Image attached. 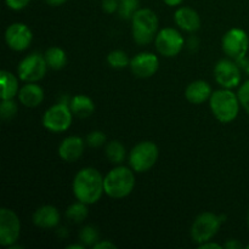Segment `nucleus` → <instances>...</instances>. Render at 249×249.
Wrapping results in <instances>:
<instances>
[{
	"label": "nucleus",
	"mask_w": 249,
	"mask_h": 249,
	"mask_svg": "<svg viewBox=\"0 0 249 249\" xmlns=\"http://www.w3.org/2000/svg\"><path fill=\"white\" fill-rule=\"evenodd\" d=\"M33 223L41 229L56 228L60 223V213L53 206H43L34 212Z\"/></svg>",
	"instance_id": "nucleus-17"
},
{
	"label": "nucleus",
	"mask_w": 249,
	"mask_h": 249,
	"mask_svg": "<svg viewBox=\"0 0 249 249\" xmlns=\"http://www.w3.org/2000/svg\"><path fill=\"white\" fill-rule=\"evenodd\" d=\"M212 88L204 80H196L192 82L189 87L186 88L185 91V96L189 100L191 104L195 105H201L212 96Z\"/></svg>",
	"instance_id": "nucleus-18"
},
{
	"label": "nucleus",
	"mask_w": 249,
	"mask_h": 249,
	"mask_svg": "<svg viewBox=\"0 0 249 249\" xmlns=\"http://www.w3.org/2000/svg\"><path fill=\"white\" fill-rule=\"evenodd\" d=\"M139 10V0H119L118 12L123 19H131Z\"/></svg>",
	"instance_id": "nucleus-27"
},
{
	"label": "nucleus",
	"mask_w": 249,
	"mask_h": 249,
	"mask_svg": "<svg viewBox=\"0 0 249 249\" xmlns=\"http://www.w3.org/2000/svg\"><path fill=\"white\" fill-rule=\"evenodd\" d=\"M70 108L78 118H87L95 111V105L90 97L85 95H75L70 102Z\"/></svg>",
	"instance_id": "nucleus-20"
},
{
	"label": "nucleus",
	"mask_w": 249,
	"mask_h": 249,
	"mask_svg": "<svg viewBox=\"0 0 249 249\" xmlns=\"http://www.w3.org/2000/svg\"><path fill=\"white\" fill-rule=\"evenodd\" d=\"M158 147L152 141H142L134 146L129 155V163L134 172L143 173L150 170L158 160Z\"/></svg>",
	"instance_id": "nucleus-6"
},
{
	"label": "nucleus",
	"mask_w": 249,
	"mask_h": 249,
	"mask_svg": "<svg viewBox=\"0 0 249 249\" xmlns=\"http://www.w3.org/2000/svg\"><path fill=\"white\" fill-rule=\"evenodd\" d=\"M199 249H221L220 245H218V243H214V242H204L202 243V245L198 246Z\"/></svg>",
	"instance_id": "nucleus-34"
},
{
	"label": "nucleus",
	"mask_w": 249,
	"mask_h": 249,
	"mask_svg": "<svg viewBox=\"0 0 249 249\" xmlns=\"http://www.w3.org/2000/svg\"><path fill=\"white\" fill-rule=\"evenodd\" d=\"M156 48L160 55L174 57L184 48V38L174 28H164L156 36Z\"/></svg>",
	"instance_id": "nucleus-11"
},
{
	"label": "nucleus",
	"mask_w": 249,
	"mask_h": 249,
	"mask_svg": "<svg viewBox=\"0 0 249 249\" xmlns=\"http://www.w3.org/2000/svg\"><path fill=\"white\" fill-rule=\"evenodd\" d=\"M119 0H102V9L107 14H113L118 10Z\"/></svg>",
	"instance_id": "nucleus-31"
},
{
	"label": "nucleus",
	"mask_w": 249,
	"mask_h": 249,
	"mask_svg": "<svg viewBox=\"0 0 249 249\" xmlns=\"http://www.w3.org/2000/svg\"><path fill=\"white\" fill-rule=\"evenodd\" d=\"M105 192L112 198H124L129 196L135 187V175L130 168L119 167L113 168L104 178Z\"/></svg>",
	"instance_id": "nucleus-2"
},
{
	"label": "nucleus",
	"mask_w": 249,
	"mask_h": 249,
	"mask_svg": "<svg viewBox=\"0 0 249 249\" xmlns=\"http://www.w3.org/2000/svg\"><path fill=\"white\" fill-rule=\"evenodd\" d=\"M29 1H31V0H5L7 6H9L10 9L15 10V11H19V10L24 9V7L29 4Z\"/></svg>",
	"instance_id": "nucleus-32"
},
{
	"label": "nucleus",
	"mask_w": 249,
	"mask_h": 249,
	"mask_svg": "<svg viewBox=\"0 0 249 249\" xmlns=\"http://www.w3.org/2000/svg\"><path fill=\"white\" fill-rule=\"evenodd\" d=\"M17 113V104L12 99L2 100L0 105V117L4 121H10L14 118Z\"/></svg>",
	"instance_id": "nucleus-28"
},
{
	"label": "nucleus",
	"mask_w": 249,
	"mask_h": 249,
	"mask_svg": "<svg viewBox=\"0 0 249 249\" xmlns=\"http://www.w3.org/2000/svg\"><path fill=\"white\" fill-rule=\"evenodd\" d=\"M79 238H80V242L83 243L84 246H90V247H94L97 242H99V231L95 226L92 225H88L84 226L82 229L79 233Z\"/></svg>",
	"instance_id": "nucleus-25"
},
{
	"label": "nucleus",
	"mask_w": 249,
	"mask_h": 249,
	"mask_svg": "<svg viewBox=\"0 0 249 249\" xmlns=\"http://www.w3.org/2000/svg\"><path fill=\"white\" fill-rule=\"evenodd\" d=\"M106 139L107 136L102 131H91L90 134H88L87 143L89 146H91V147H100V146H102L106 142Z\"/></svg>",
	"instance_id": "nucleus-29"
},
{
	"label": "nucleus",
	"mask_w": 249,
	"mask_h": 249,
	"mask_svg": "<svg viewBox=\"0 0 249 249\" xmlns=\"http://www.w3.org/2000/svg\"><path fill=\"white\" fill-rule=\"evenodd\" d=\"M84 245H71L67 246V249H84Z\"/></svg>",
	"instance_id": "nucleus-39"
},
{
	"label": "nucleus",
	"mask_w": 249,
	"mask_h": 249,
	"mask_svg": "<svg viewBox=\"0 0 249 249\" xmlns=\"http://www.w3.org/2000/svg\"><path fill=\"white\" fill-rule=\"evenodd\" d=\"M216 83L225 89L236 88L241 82V71L235 62L230 60H220L214 68Z\"/></svg>",
	"instance_id": "nucleus-13"
},
{
	"label": "nucleus",
	"mask_w": 249,
	"mask_h": 249,
	"mask_svg": "<svg viewBox=\"0 0 249 249\" xmlns=\"http://www.w3.org/2000/svg\"><path fill=\"white\" fill-rule=\"evenodd\" d=\"M163 1L169 5V6H178V5L181 4L182 0H163Z\"/></svg>",
	"instance_id": "nucleus-37"
},
{
	"label": "nucleus",
	"mask_w": 249,
	"mask_h": 249,
	"mask_svg": "<svg viewBox=\"0 0 249 249\" xmlns=\"http://www.w3.org/2000/svg\"><path fill=\"white\" fill-rule=\"evenodd\" d=\"M225 248L226 249H240V248H242V245H241L237 240H229L228 242L225 243Z\"/></svg>",
	"instance_id": "nucleus-35"
},
{
	"label": "nucleus",
	"mask_w": 249,
	"mask_h": 249,
	"mask_svg": "<svg viewBox=\"0 0 249 249\" xmlns=\"http://www.w3.org/2000/svg\"><path fill=\"white\" fill-rule=\"evenodd\" d=\"M247 249H249V245H247Z\"/></svg>",
	"instance_id": "nucleus-41"
},
{
	"label": "nucleus",
	"mask_w": 249,
	"mask_h": 249,
	"mask_svg": "<svg viewBox=\"0 0 249 249\" xmlns=\"http://www.w3.org/2000/svg\"><path fill=\"white\" fill-rule=\"evenodd\" d=\"M225 219V215H216L211 212L199 214L191 226L192 241L198 246L211 241L216 235Z\"/></svg>",
	"instance_id": "nucleus-5"
},
{
	"label": "nucleus",
	"mask_w": 249,
	"mask_h": 249,
	"mask_svg": "<svg viewBox=\"0 0 249 249\" xmlns=\"http://www.w3.org/2000/svg\"><path fill=\"white\" fill-rule=\"evenodd\" d=\"M106 157L114 164H121L125 160L126 151L123 143L119 141H111L106 146Z\"/></svg>",
	"instance_id": "nucleus-23"
},
{
	"label": "nucleus",
	"mask_w": 249,
	"mask_h": 249,
	"mask_svg": "<svg viewBox=\"0 0 249 249\" xmlns=\"http://www.w3.org/2000/svg\"><path fill=\"white\" fill-rule=\"evenodd\" d=\"M249 49V38L243 29L232 28L223 38V50L228 57L236 62L246 57Z\"/></svg>",
	"instance_id": "nucleus-8"
},
{
	"label": "nucleus",
	"mask_w": 249,
	"mask_h": 249,
	"mask_svg": "<svg viewBox=\"0 0 249 249\" xmlns=\"http://www.w3.org/2000/svg\"><path fill=\"white\" fill-rule=\"evenodd\" d=\"M105 192L104 178L95 168H83L73 180V194L78 201L85 204H94Z\"/></svg>",
	"instance_id": "nucleus-1"
},
{
	"label": "nucleus",
	"mask_w": 249,
	"mask_h": 249,
	"mask_svg": "<svg viewBox=\"0 0 249 249\" xmlns=\"http://www.w3.org/2000/svg\"><path fill=\"white\" fill-rule=\"evenodd\" d=\"M84 152V141L78 136H68L61 142L58 155L66 162H75L82 157Z\"/></svg>",
	"instance_id": "nucleus-15"
},
{
	"label": "nucleus",
	"mask_w": 249,
	"mask_h": 249,
	"mask_svg": "<svg viewBox=\"0 0 249 249\" xmlns=\"http://www.w3.org/2000/svg\"><path fill=\"white\" fill-rule=\"evenodd\" d=\"M0 83H1V100L14 99L18 94V80L12 73L7 71H1L0 73Z\"/></svg>",
	"instance_id": "nucleus-21"
},
{
	"label": "nucleus",
	"mask_w": 249,
	"mask_h": 249,
	"mask_svg": "<svg viewBox=\"0 0 249 249\" xmlns=\"http://www.w3.org/2000/svg\"><path fill=\"white\" fill-rule=\"evenodd\" d=\"M46 2H48L49 5H51V6H60V5L65 4L67 0H45Z\"/></svg>",
	"instance_id": "nucleus-36"
},
{
	"label": "nucleus",
	"mask_w": 249,
	"mask_h": 249,
	"mask_svg": "<svg viewBox=\"0 0 249 249\" xmlns=\"http://www.w3.org/2000/svg\"><path fill=\"white\" fill-rule=\"evenodd\" d=\"M45 57L46 63L50 68L53 70L58 71L61 68H63L67 63V55H66L65 51L62 50L61 48H57V46H53V48L48 49L45 51Z\"/></svg>",
	"instance_id": "nucleus-22"
},
{
	"label": "nucleus",
	"mask_w": 249,
	"mask_h": 249,
	"mask_svg": "<svg viewBox=\"0 0 249 249\" xmlns=\"http://www.w3.org/2000/svg\"><path fill=\"white\" fill-rule=\"evenodd\" d=\"M174 21L180 28L190 33L198 31L201 27L199 15L191 7H180L179 10H177L174 15Z\"/></svg>",
	"instance_id": "nucleus-16"
},
{
	"label": "nucleus",
	"mask_w": 249,
	"mask_h": 249,
	"mask_svg": "<svg viewBox=\"0 0 249 249\" xmlns=\"http://www.w3.org/2000/svg\"><path fill=\"white\" fill-rule=\"evenodd\" d=\"M21 232V223L14 211L1 208L0 211V245L11 247L17 242Z\"/></svg>",
	"instance_id": "nucleus-10"
},
{
	"label": "nucleus",
	"mask_w": 249,
	"mask_h": 249,
	"mask_svg": "<svg viewBox=\"0 0 249 249\" xmlns=\"http://www.w3.org/2000/svg\"><path fill=\"white\" fill-rule=\"evenodd\" d=\"M158 29V17L152 10L139 9L131 18L133 38L139 45H147L155 39Z\"/></svg>",
	"instance_id": "nucleus-4"
},
{
	"label": "nucleus",
	"mask_w": 249,
	"mask_h": 249,
	"mask_svg": "<svg viewBox=\"0 0 249 249\" xmlns=\"http://www.w3.org/2000/svg\"><path fill=\"white\" fill-rule=\"evenodd\" d=\"M33 34L28 26L21 22L10 24L5 31V41L7 46L15 51H23L31 45Z\"/></svg>",
	"instance_id": "nucleus-12"
},
{
	"label": "nucleus",
	"mask_w": 249,
	"mask_h": 249,
	"mask_svg": "<svg viewBox=\"0 0 249 249\" xmlns=\"http://www.w3.org/2000/svg\"><path fill=\"white\" fill-rule=\"evenodd\" d=\"M247 223H248V225H249V209H248V213H247Z\"/></svg>",
	"instance_id": "nucleus-40"
},
{
	"label": "nucleus",
	"mask_w": 249,
	"mask_h": 249,
	"mask_svg": "<svg viewBox=\"0 0 249 249\" xmlns=\"http://www.w3.org/2000/svg\"><path fill=\"white\" fill-rule=\"evenodd\" d=\"M72 111L66 102L51 106L43 116V125L53 133L66 131L72 124Z\"/></svg>",
	"instance_id": "nucleus-7"
},
{
	"label": "nucleus",
	"mask_w": 249,
	"mask_h": 249,
	"mask_svg": "<svg viewBox=\"0 0 249 249\" xmlns=\"http://www.w3.org/2000/svg\"><path fill=\"white\" fill-rule=\"evenodd\" d=\"M238 63H241V66H242V67L245 68L246 72L249 73V60H246V57H245V58H243V60H241Z\"/></svg>",
	"instance_id": "nucleus-38"
},
{
	"label": "nucleus",
	"mask_w": 249,
	"mask_h": 249,
	"mask_svg": "<svg viewBox=\"0 0 249 249\" xmlns=\"http://www.w3.org/2000/svg\"><path fill=\"white\" fill-rule=\"evenodd\" d=\"M94 249H104V248H116V245L109 241H99L96 245L92 247Z\"/></svg>",
	"instance_id": "nucleus-33"
},
{
	"label": "nucleus",
	"mask_w": 249,
	"mask_h": 249,
	"mask_svg": "<svg viewBox=\"0 0 249 249\" xmlns=\"http://www.w3.org/2000/svg\"><path fill=\"white\" fill-rule=\"evenodd\" d=\"M18 99L23 106L31 107V108L36 107L43 102L44 90L38 84L28 83L19 89Z\"/></svg>",
	"instance_id": "nucleus-19"
},
{
	"label": "nucleus",
	"mask_w": 249,
	"mask_h": 249,
	"mask_svg": "<svg viewBox=\"0 0 249 249\" xmlns=\"http://www.w3.org/2000/svg\"><path fill=\"white\" fill-rule=\"evenodd\" d=\"M48 67L49 66L44 56L39 53H32L19 62L17 73H18L19 79L23 82L36 83L45 77Z\"/></svg>",
	"instance_id": "nucleus-9"
},
{
	"label": "nucleus",
	"mask_w": 249,
	"mask_h": 249,
	"mask_svg": "<svg viewBox=\"0 0 249 249\" xmlns=\"http://www.w3.org/2000/svg\"><path fill=\"white\" fill-rule=\"evenodd\" d=\"M160 60L152 53H141L130 60V70L136 77L150 78L158 71Z\"/></svg>",
	"instance_id": "nucleus-14"
},
{
	"label": "nucleus",
	"mask_w": 249,
	"mask_h": 249,
	"mask_svg": "<svg viewBox=\"0 0 249 249\" xmlns=\"http://www.w3.org/2000/svg\"><path fill=\"white\" fill-rule=\"evenodd\" d=\"M237 96L238 99H240V102L243 106V108H245L246 112L249 114V80H247V82L240 88Z\"/></svg>",
	"instance_id": "nucleus-30"
},
{
	"label": "nucleus",
	"mask_w": 249,
	"mask_h": 249,
	"mask_svg": "<svg viewBox=\"0 0 249 249\" xmlns=\"http://www.w3.org/2000/svg\"><path fill=\"white\" fill-rule=\"evenodd\" d=\"M107 62L111 67L121 70V68H125L126 66H130V61H129L128 55L122 50H114L109 53L107 56Z\"/></svg>",
	"instance_id": "nucleus-26"
},
{
	"label": "nucleus",
	"mask_w": 249,
	"mask_h": 249,
	"mask_svg": "<svg viewBox=\"0 0 249 249\" xmlns=\"http://www.w3.org/2000/svg\"><path fill=\"white\" fill-rule=\"evenodd\" d=\"M88 204L83 203V202L78 201L77 203L71 204L66 211V216L70 219L71 221L75 224H80L87 219L88 216Z\"/></svg>",
	"instance_id": "nucleus-24"
},
{
	"label": "nucleus",
	"mask_w": 249,
	"mask_h": 249,
	"mask_svg": "<svg viewBox=\"0 0 249 249\" xmlns=\"http://www.w3.org/2000/svg\"><path fill=\"white\" fill-rule=\"evenodd\" d=\"M240 99L230 89L216 90L209 99L212 112L221 123H230L240 112Z\"/></svg>",
	"instance_id": "nucleus-3"
}]
</instances>
